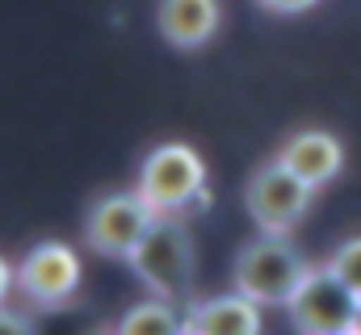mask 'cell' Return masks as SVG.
<instances>
[{
    "label": "cell",
    "mask_w": 361,
    "mask_h": 335,
    "mask_svg": "<svg viewBox=\"0 0 361 335\" xmlns=\"http://www.w3.org/2000/svg\"><path fill=\"white\" fill-rule=\"evenodd\" d=\"M0 331H17V335H25V331H30V319H21V315L4 310V302H0Z\"/></svg>",
    "instance_id": "13"
},
{
    "label": "cell",
    "mask_w": 361,
    "mask_h": 335,
    "mask_svg": "<svg viewBox=\"0 0 361 335\" xmlns=\"http://www.w3.org/2000/svg\"><path fill=\"white\" fill-rule=\"evenodd\" d=\"M156 206L130 189V193H105L85 218V239L97 255H109V260H130V251L143 244V235L152 231L156 222Z\"/></svg>",
    "instance_id": "6"
},
{
    "label": "cell",
    "mask_w": 361,
    "mask_h": 335,
    "mask_svg": "<svg viewBox=\"0 0 361 335\" xmlns=\"http://www.w3.org/2000/svg\"><path fill=\"white\" fill-rule=\"evenodd\" d=\"M311 201H315V184L302 180L281 160H269L265 168H257V176L248 180V214L269 235H290L307 218Z\"/></svg>",
    "instance_id": "5"
},
{
    "label": "cell",
    "mask_w": 361,
    "mask_h": 335,
    "mask_svg": "<svg viewBox=\"0 0 361 335\" xmlns=\"http://www.w3.org/2000/svg\"><path fill=\"white\" fill-rule=\"evenodd\" d=\"M261 323V302H252L248 293H223V298H206L193 302V310L185 315V331L197 335H257Z\"/></svg>",
    "instance_id": "9"
},
{
    "label": "cell",
    "mask_w": 361,
    "mask_h": 335,
    "mask_svg": "<svg viewBox=\"0 0 361 335\" xmlns=\"http://www.w3.org/2000/svg\"><path fill=\"white\" fill-rule=\"evenodd\" d=\"M277 160L290 164L302 180H311L315 189H324L328 180L341 176V168H345V147H341V139L328 134V130H298V134H290V139L281 143Z\"/></svg>",
    "instance_id": "8"
},
{
    "label": "cell",
    "mask_w": 361,
    "mask_h": 335,
    "mask_svg": "<svg viewBox=\"0 0 361 335\" xmlns=\"http://www.w3.org/2000/svg\"><path fill=\"white\" fill-rule=\"evenodd\" d=\"M13 281H17V272H13V264L0 255V302L8 298V289H13Z\"/></svg>",
    "instance_id": "15"
},
{
    "label": "cell",
    "mask_w": 361,
    "mask_h": 335,
    "mask_svg": "<svg viewBox=\"0 0 361 335\" xmlns=\"http://www.w3.org/2000/svg\"><path fill=\"white\" fill-rule=\"evenodd\" d=\"M353 335H361V298H357V315H353Z\"/></svg>",
    "instance_id": "16"
},
{
    "label": "cell",
    "mask_w": 361,
    "mask_h": 335,
    "mask_svg": "<svg viewBox=\"0 0 361 335\" xmlns=\"http://www.w3.org/2000/svg\"><path fill=\"white\" fill-rule=\"evenodd\" d=\"M156 25L180 51L206 46L219 30V0H160Z\"/></svg>",
    "instance_id": "10"
},
{
    "label": "cell",
    "mask_w": 361,
    "mask_h": 335,
    "mask_svg": "<svg viewBox=\"0 0 361 335\" xmlns=\"http://www.w3.org/2000/svg\"><path fill=\"white\" fill-rule=\"evenodd\" d=\"M130 268L160 298L185 293L189 281H193V239H189V231L173 214H160L152 222V231L143 235V244L130 251Z\"/></svg>",
    "instance_id": "3"
},
{
    "label": "cell",
    "mask_w": 361,
    "mask_h": 335,
    "mask_svg": "<svg viewBox=\"0 0 361 335\" xmlns=\"http://www.w3.org/2000/svg\"><path fill=\"white\" fill-rule=\"evenodd\" d=\"M265 8H273V13H302V8H311L315 0H261Z\"/></svg>",
    "instance_id": "14"
},
{
    "label": "cell",
    "mask_w": 361,
    "mask_h": 335,
    "mask_svg": "<svg viewBox=\"0 0 361 335\" xmlns=\"http://www.w3.org/2000/svg\"><path fill=\"white\" fill-rule=\"evenodd\" d=\"M328 264L336 268V277H341V281H345V285L361 298V235H357V239H345L341 248L332 251V260H328Z\"/></svg>",
    "instance_id": "12"
},
{
    "label": "cell",
    "mask_w": 361,
    "mask_h": 335,
    "mask_svg": "<svg viewBox=\"0 0 361 335\" xmlns=\"http://www.w3.org/2000/svg\"><path fill=\"white\" fill-rule=\"evenodd\" d=\"M118 331L122 335H173V331H185V319L160 298V302H139L135 310H126Z\"/></svg>",
    "instance_id": "11"
},
{
    "label": "cell",
    "mask_w": 361,
    "mask_h": 335,
    "mask_svg": "<svg viewBox=\"0 0 361 335\" xmlns=\"http://www.w3.org/2000/svg\"><path fill=\"white\" fill-rule=\"evenodd\" d=\"M311 264L286 235H261L235 255V289L261 306H286Z\"/></svg>",
    "instance_id": "1"
},
{
    "label": "cell",
    "mask_w": 361,
    "mask_h": 335,
    "mask_svg": "<svg viewBox=\"0 0 361 335\" xmlns=\"http://www.w3.org/2000/svg\"><path fill=\"white\" fill-rule=\"evenodd\" d=\"M80 285V260L68 244H38L17 264V289L38 306H63Z\"/></svg>",
    "instance_id": "7"
},
{
    "label": "cell",
    "mask_w": 361,
    "mask_h": 335,
    "mask_svg": "<svg viewBox=\"0 0 361 335\" xmlns=\"http://www.w3.org/2000/svg\"><path fill=\"white\" fill-rule=\"evenodd\" d=\"M202 189H206V164L189 143H160L139 168V193L156 206V214L189 210Z\"/></svg>",
    "instance_id": "4"
},
{
    "label": "cell",
    "mask_w": 361,
    "mask_h": 335,
    "mask_svg": "<svg viewBox=\"0 0 361 335\" xmlns=\"http://www.w3.org/2000/svg\"><path fill=\"white\" fill-rule=\"evenodd\" d=\"M286 315L298 331L307 335H341L353 331V315H357V293L336 277L332 264H315L302 272L298 289L286 302Z\"/></svg>",
    "instance_id": "2"
}]
</instances>
